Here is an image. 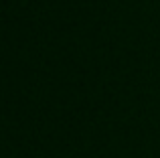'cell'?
Listing matches in <instances>:
<instances>
[]
</instances>
